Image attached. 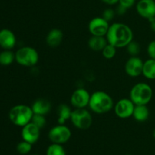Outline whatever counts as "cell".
<instances>
[{
	"label": "cell",
	"instance_id": "cell-1",
	"mask_svg": "<svg viewBox=\"0 0 155 155\" xmlns=\"http://www.w3.org/2000/svg\"><path fill=\"white\" fill-rule=\"evenodd\" d=\"M106 38L108 43L117 48H124L133 40V32L128 25L114 23L108 29Z\"/></svg>",
	"mask_w": 155,
	"mask_h": 155
},
{
	"label": "cell",
	"instance_id": "cell-2",
	"mask_svg": "<svg viewBox=\"0 0 155 155\" xmlns=\"http://www.w3.org/2000/svg\"><path fill=\"white\" fill-rule=\"evenodd\" d=\"M89 107L97 114H104L114 108V100L107 93L98 91L91 94Z\"/></svg>",
	"mask_w": 155,
	"mask_h": 155
},
{
	"label": "cell",
	"instance_id": "cell-3",
	"mask_svg": "<svg viewBox=\"0 0 155 155\" xmlns=\"http://www.w3.org/2000/svg\"><path fill=\"white\" fill-rule=\"evenodd\" d=\"M33 114L31 106L18 104L12 107L8 112V117L10 121L15 126L24 127L31 122Z\"/></svg>",
	"mask_w": 155,
	"mask_h": 155
},
{
	"label": "cell",
	"instance_id": "cell-4",
	"mask_svg": "<svg viewBox=\"0 0 155 155\" xmlns=\"http://www.w3.org/2000/svg\"><path fill=\"white\" fill-rule=\"evenodd\" d=\"M152 97V88L145 82H139L135 84L130 92V99L135 105H148Z\"/></svg>",
	"mask_w": 155,
	"mask_h": 155
},
{
	"label": "cell",
	"instance_id": "cell-5",
	"mask_svg": "<svg viewBox=\"0 0 155 155\" xmlns=\"http://www.w3.org/2000/svg\"><path fill=\"white\" fill-rule=\"evenodd\" d=\"M39 56L36 49L31 46H24L15 53V61L24 67H33L39 62Z\"/></svg>",
	"mask_w": 155,
	"mask_h": 155
},
{
	"label": "cell",
	"instance_id": "cell-6",
	"mask_svg": "<svg viewBox=\"0 0 155 155\" xmlns=\"http://www.w3.org/2000/svg\"><path fill=\"white\" fill-rule=\"evenodd\" d=\"M70 120L77 129L86 130L92 126V116L90 112L85 108L75 109L72 111Z\"/></svg>",
	"mask_w": 155,
	"mask_h": 155
},
{
	"label": "cell",
	"instance_id": "cell-7",
	"mask_svg": "<svg viewBox=\"0 0 155 155\" xmlns=\"http://www.w3.org/2000/svg\"><path fill=\"white\" fill-rule=\"evenodd\" d=\"M71 131L65 125H57L51 128L48 132V138L54 144H63L71 138Z\"/></svg>",
	"mask_w": 155,
	"mask_h": 155
},
{
	"label": "cell",
	"instance_id": "cell-8",
	"mask_svg": "<svg viewBox=\"0 0 155 155\" xmlns=\"http://www.w3.org/2000/svg\"><path fill=\"white\" fill-rule=\"evenodd\" d=\"M110 27L108 21L102 17H96L89 21L88 29L92 36H106L108 29Z\"/></svg>",
	"mask_w": 155,
	"mask_h": 155
},
{
	"label": "cell",
	"instance_id": "cell-9",
	"mask_svg": "<svg viewBox=\"0 0 155 155\" xmlns=\"http://www.w3.org/2000/svg\"><path fill=\"white\" fill-rule=\"evenodd\" d=\"M136 105L130 99L123 98L118 100L114 106V112L117 116L120 119H128L133 116Z\"/></svg>",
	"mask_w": 155,
	"mask_h": 155
},
{
	"label": "cell",
	"instance_id": "cell-10",
	"mask_svg": "<svg viewBox=\"0 0 155 155\" xmlns=\"http://www.w3.org/2000/svg\"><path fill=\"white\" fill-rule=\"evenodd\" d=\"M91 94L84 88H77L71 97V103L75 109H83L89 106Z\"/></svg>",
	"mask_w": 155,
	"mask_h": 155
},
{
	"label": "cell",
	"instance_id": "cell-11",
	"mask_svg": "<svg viewBox=\"0 0 155 155\" xmlns=\"http://www.w3.org/2000/svg\"><path fill=\"white\" fill-rule=\"evenodd\" d=\"M144 62L138 56H131L125 64V71L129 76L136 78L141 75L143 71Z\"/></svg>",
	"mask_w": 155,
	"mask_h": 155
},
{
	"label": "cell",
	"instance_id": "cell-12",
	"mask_svg": "<svg viewBox=\"0 0 155 155\" xmlns=\"http://www.w3.org/2000/svg\"><path fill=\"white\" fill-rule=\"evenodd\" d=\"M137 13L142 18L149 20L155 17L154 0H139L136 4Z\"/></svg>",
	"mask_w": 155,
	"mask_h": 155
},
{
	"label": "cell",
	"instance_id": "cell-13",
	"mask_svg": "<svg viewBox=\"0 0 155 155\" xmlns=\"http://www.w3.org/2000/svg\"><path fill=\"white\" fill-rule=\"evenodd\" d=\"M40 130L41 129L39 128L30 122V123L22 127L21 130L22 139L31 144H35L37 142L40 136Z\"/></svg>",
	"mask_w": 155,
	"mask_h": 155
},
{
	"label": "cell",
	"instance_id": "cell-14",
	"mask_svg": "<svg viewBox=\"0 0 155 155\" xmlns=\"http://www.w3.org/2000/svg\"><path fill=\"white\" fill-rule=\"evenodd\" d=\"M16 45V36L9 29L0 30V46L4 50H12Z\"/></svg>",
	"mask_w": 155,
	"mask_h": 155
},
{
	"label": "cell",
	"instance_id": "cell-15",
	"mask_svg": "<svg viewBox=\"0 0 155 155\" xmlns=\"http://www.w3.org/2000/svg\"><path fill=\"white\" fill-rule=\"evenodd\" d=\"M63 40V33L60 29H51L45 37L46 44L51 48H56L59 46Z\"/></svg>",
	"mask_w": 155,
	"mask_h": 155
},
{
	"label": "cell",
	"instance_id": "cell-16",
	"mask_svg": "<svg viewBox=\"0 0 155 155\" xmlns=\"http://www.w3.org/2000/svg\"><path fill=\"white\" fill-rule=\"evenodd\" d=\"M31 108L34 114L45 115L51 111V104L46 99L40 98L33 102Z\"/></svg>",
	"mask_w": 155,
	"mask_h": 155
},
{
	"label": "cell",
	"instance_id": "cell-17",
	"mask_svg": "<svg viewBox=\"0 0 155 155\" xmlns=\"http://www.w3.org/2000/svg\"><path fill=\"white\" fill-rule=\"evenodd\" d=\"M107 43V38L104 36H92L88 40V46L93 51H102Z\"/></svg>",
	"mask_w": 155,
	"mask_h": 155
},
{
	"label": "cell",
	"instance_id": "cell-18",
	"mask_svg": "<svg viewBox=\"0 0 155 155\" xmlns=\"http://www.w3.org/2000/svg\"><path fill=\"white\" fill-rule=\"evenodd\" d=\"M150 115L149 109L147 105H136L133 111V116L135 119L139 122H145Z\"/></svg>",
	"mask_w": 155,
	"mask_h": 155
},
{
	"label": "cell",
	"instance_id": "cell-19",
	"mask_svg": "<svg viewBox=\"0 0 155 155\" xmlns=\"http://www.w3.org/2000/svg\"><path fill=\"white\" fill-rule=\"evenodd\" d=\"M72 109L68 105L62 104L59 105L57 109L58 122L60 125H64L67 120L71 119Z\"/></svg>",
	"mask_w": 155,
	"mask_h": 155
},
{
	"label": "cell",
	"instance_id": "cell-20",
	"mask_svg": "<svg viewBox=\"0 0 155 155\" xmlns=\"http://www.w3.org/2000/svg\"><path fill=\"white\" fill-rule=\"evenodd\" d=\"M142 74L149 80H155V59H149L144 62Z\"/></svg>",
	"mask_w": 155,
	"mask_h": 155
},
{
	"label": "cell",
	"instance_id": "cell-21",
	"mask_svg": "<svg viewBox=\"0 0 155 155\" xmlns=\"http://www.w3.org/2000/svg\"><path fill=\"white\" fill-rule=\"evenodd\" d=\"M15 60V53L10 50H4L0 53V65H9Z\"/></svg>",
	"mask_w": 155,
	"mask_h": 155
},
{
	"label": "cell",
	"instance_id": "cell-22",
	"mask_svg": "<svg viewBox=\"0 0 155 155\" xmlns=\"http://www.w3.org/2000/svg\"><path fill=\"white\" fill-rule=\"evenodd\" d=\"M46 155H66V151L62 144L52 143L47 148Z\"/></svg>",
	"mask_w": 155,
	"mask_h": 155
},
{
	"label": "cell",
	"instance_id": "cell-23",
	"mask_svg": "<svg viewBox=\"0 0 155 155\" xmlns=\"http://www.w3.org/2000/svg\"><path fill=\"white\" fill-rule=\"evenodd\" d=\"M32 145H33V144H31L30 143L23 140L22 141L18 143V145H17V151H18L20 154H27V153H29L31 151Z\"/></svg>",
	"mask_w": 155,
	"mask_h": 155
},
{
	"label": "cell",
	"instance_id": "cell-24",
	"mask_svg": "<svg viewBox=\"0 0 155 155\" xmlns=\"http://www.w3.org/2000/svg\"><path fill=\"white\" fill-rule=\"evenodd\" d=\"M127 52L131 56H137L141 50V47L139 43L133 40L127 46Z\"/></svg>",
	"mask_w": 155,
	"mask_h": 155
},
{
	"label": "cell",
	"instance_id": "cell-25",
	"mask_svg": "<svg viewBox=\"0 0 155 155\" xmlns=\"http://www.w3.org/2000/svg\"><path fill=\"white\" fill-rule=\"evenodd\" d=\"M102 56L107 59H111L115 56L117 53V48L110 43H107L106 46L101 51Z\"/></svg>",
	"mask_w": 155,
	"mask_h": 155
},
{
	"label": "cell",
	"instance_id": "cell-26",
	"mask_svg": "<svg viewBox=\"0 0 155 155\" xmlns=\"http://www.w3.org/2000/svg\"><path fill=\"white\" fill-rule=\"evenodd\" d=\"M31 122L36 125L38 128L40 129H43L46 125V119H45V115H39V114H33V118H32Z\"/></svg>",
	"mask_w": 155,
	"mask_h": 155
},
{
	"label": "cell",
	"instance_id": "cell-27",
	"mask_svg": "<svg viewBox=\"0 0 155 155\" xmlns=\"http://www.w3.org/2000/svg\"><path fill=\"white\" fill-rule=\"evenodd\" d=\"M116 12L112 9H106L102 14V18L105 19L107 21H110L114 18Z\"/></svg>",
	"mask_w": 155,
	"mask_h": 155
},
{
	"label": "cell",
	"instance_id": "cell-28",
	"mask_svg": "<svg viewBox=\"0 0 155 155\" xmlns=\"http://www.w3.org/2000/svg\"><path fill=\"white\" fill-rule=\"evenodd\" d=\"M147 53L150 59H155V40L151 41L147 47Z\"/></svg>",
	"mask_w": 155,
	"mask_h": 155
},
{
	"label": "cell",
	"instance_id": "cell-29",
	"mask_svg": "<svg viewBox=\"0 0 155 155\" xmlns=\"http://www.w3.org/2000/svg\"><path fill=\"white\" fill-rule=\"evenodd\" d=\"M136 0H119V5L124 6L127 9H130L135 5Z\"/></svg>",
	"mask_w": 155,
	"mask_h": 155
},
{
	"label": "cell",
	"instance_id": "cell-30",
	"mask_svg": "<svg viewBox=\"0 0 155 155\" xmlns=\"http://www.w3.org/2000/svg\"><path fill=\"white\" fill-rule=\"evenodd\" d=\"M127 9H126V8H124V6L119 5L117 7L116 13L118 14V15H124L126 12H127Z\"/></svg>",
	"mask_w": 155,
	"mask_h": 155
},
{
	"label": "cell",
	"instance_id": "cell-31",
	"mask_svg": "<svg viewBox=\"0 0 155 155\" xmlns=\"http://www.w3.org/2000/svg\"><path fill=\"white\" fill-rule=\"evenodd\" d=\"M101 1L105 4L109 5H113L117 3H119V0H101Z\"/></svg>",
	"mask_w": 155,
	"mask_h": 155
},
{
	"label": "cell",
	"instance_id": "cell-32",
	"mask_svg": "<svg viewBox=\"0 0 155 155\" xmlns=\"http://www.w3.org/2000/svg\"><path fill=\"white\" fill-rule=\"evenodd\" d=\"M148 21H149L150 27H151V29L153 30V31L155 32V17L148 20Z\"/></svg>",
	"mask_w": 155,
	"mask_h": 155
},
{
	"label": "cell",
	"instance_id": "cell-33",
	"mask_svg": "<svg viewBox=\"0 0 155 155\" xmlns=\"http://www.w3.org/2000/svg\"><path fill=\"white\" fill-rule=\"evenodd\" d=\"M153 136H154V138L155 139V129L154 130V132H153Z\"/></svg>",
	"mask_w": 155,
	"mask_h": 155
},
{
	"label": "cell",
	"instance_id": "cell-34",
	"mask_svg": "<svg viewBox=\"0 0 155 155\" xmlns=\"http://www.w3.org/2000/svg\"><path fill=\"white\" fill-rule=\"evenodd\" d=\"M32 155H39V154H32Z\"/></svg>",
	"mask_w": 155,
	"mask_h": 155
},
{
	"label": "cell",
	"instance_id": "cell-35",
	"mask_svg": "<svg viewBox=\"0 0 155 155\" xmlns=\"http://www.w3.org/2000/svg\"><path fill=\"white\" fill-rule=\"evenodd\" d=\"M126 155H131V154H126Z\"/></svg>",
	"mask_w": 155,
	"mask_h": 155
}]
</instances>
